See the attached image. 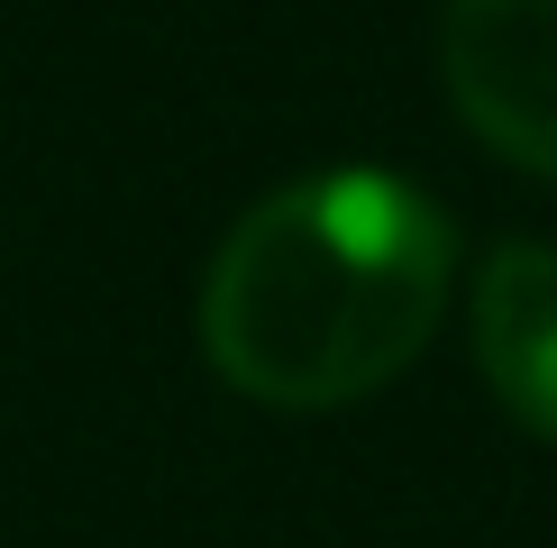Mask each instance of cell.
Masks as SVG:
<instances>
[{
    "label": "cell",
    "mask_w": 557,
    "mask_h": 548,
    "mask_svg": "<svg viewBox=\"0 0 557 548\" xmlns=\"http://www.w3.org/2000/svg\"><path fill=\"white\" fill-rule=\"evenodd\" d=\"M457 274V228L403 174L338 165L284 183L220 238L201 284V348L238 394L330 411L393 384L430 348Z\"/></svg>",
    "instance_id": "1"
},
{
    "label": "cell",
    "mask_w": 557,
    "mask_h": 548,
    "mask_svg": "<svg viewBox=\"0 0 557 548\" xmlns=\"http://www.w3.org/2000/svg\"><path fill=\"white\" fill-rule=\"evenodd\" d=\"M448 91L494 155L557 183V0H448Z\"/></svg>",
    "instance_id": "2"
},
{
    "label": "cell",
    "mask_w": 557,
    "mask_h": 548,
    "mask_svg": "<svg viewBox=\"0 0 557 548\" xmlns=\"http://www.w3.org/2000/svg\"><path fill=\"white\" fill-rule=\"evenodd\" d=\"M475 357L484 384L530 439H557V247L512 238L484 257L475 284Z\"/></svg>",
    "instance_id": "3"
}]
</instances>
